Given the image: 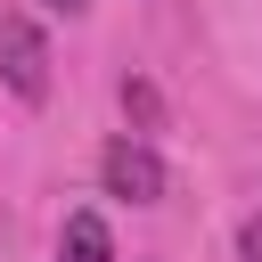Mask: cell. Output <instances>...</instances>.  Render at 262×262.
Returning a JSON list of instances; mask_svg holds the SVG:
<instances>
[{
	"label": "cell",
	"mask_w": 262,
	"mask_h": 262,
	"mask_svg": "<svg viewBox=\"0 0 262 262\" xmlns=\"http://www.w3.org/2000/svg\"><path fill=\"white\" fill-rule=\"evenodd\" d=\"M0 82H8L25 106L49 98V41H41L33 16H0Z\"/></svg>",
	"instance_id": "cell-1"
},
{
	"label": "cell",
	"mask_w": 262,
	"mask_h": 262,
	"mask_svg": "<svg viewBox=\"0 0 262 262\" xmlns=\"http://www.w3.org/2000/svg\"><path fill=\"white\" fill-rule=\"evenodd\" d=\"M98 180H106V196L156 205V196H164V156H156L147 139H115V147L98 156Z\"/></svg>",
	"instance_id": "cell-2"
},
{
	"label": "cell",
	"mask_w": 262,
	"mask_h": 262,
	"mask_svg": "<svg viewBox=\"0 0 262 262\" xmlns=\"http://www.w3.org/2000/svg\"><path fill=\"white\" fill-rule=\"evenodd\" d=\"M57 262H115V237H106V221H98V213H66Z\"/></svg>",
	"instance_id": "cell-3"
},
{
	"label": "cell",
	"mask_w": 262,
	"mask_h": 262,
	"mask_svg": "<svg viewBox=\"0 0 262 262\" xmlns=\"http://www.w3.org/2000/svg\"><path fill=\"white\" fill-rule=\"evenodd\" d=\"M123 106H131L139 123H156V90H147V82H123Z\"/></svg>",
	"instance_id": "cell-4"
},
{
	"label": "cell",
	"mask_w": 262,
	"mask_h": 262,
	"mask_svg": "<svg viewBox=\"0 0 262 262\" xmlns=\"http://www.w3.org/2000/svg\"><path fill=\"white\" fill-rule=\"evenodd\" d=\"M237 254H246V262H262V213H246V229H237Z\"/></svg>",
	"instance_id": "cell-5"
},
{
	"label": "cell",
	"mask_w": 262,
	"mask_h": 262,
	"mask_svg": "<svg viewBox=\"0 0 262 262\" xmlns=\"http://www.w3.org/2000/svg\"><path fill=\"white\" fill-rule=\"evenodd\" d=\"M49 8H66V16H74V8H82V0H49Z\"/></svg>",
	"instance_id": "cell-6"
}]
</instances>
